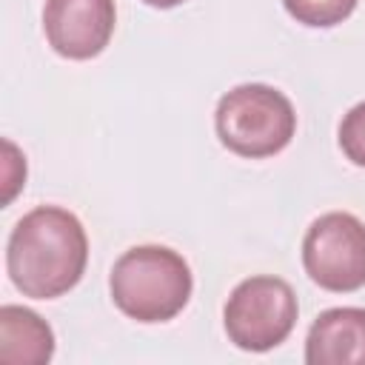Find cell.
I'll use <instances>...</instances> for the list:
<instances>
[{
    "mask_svg": "<svg viewBox=\"0 0 365 365\" xmlns=\"http://www.w3.org/2000/svg\"><path fill=\"white\" fill-rule=\"evenodd\" d=\"M339 148L342 154L365 168V103H356L339 123Z\"/></svg>",
    "mask_w": 365,
    "mask_h": 365,
    "instance_id": "obj_10",
    "label": "cell"
},
{
    "mask_svg": "<svg viewBox=\"0 0 365 365\" xmlns=\"http://www.w3.org/2000/svg\"><path fill=\"white\" fill-rule=\"evenodd\" d=\"M117 23L114 0H46L43 31L48 46L66 60L97 57Z\"/></svg>",
    "mask_w": 365,
    "mask_h": 365,
    "instance_id": "obj_6",
    "label": "cell"
},
{
    "mask_svg": "<svg viewBox=\"0 0 365 365\" xmlns=\"http://www.w3.org/2000/svg\"><path fill=\"white\" fill-rule=\"evenodd\" d=\"M143 3L151 6V9H174L180 3H185V0H143Z\"/></svg>",
    "mask_w": 365,
    "mask_h": 365,
    "instance_id": "obj_11",
    "label": "cell"
},
{
    "mask_svg": "<svg viewBox=\"0 0 365 365\" xmlns=\"http://www.w3.org/2000/svg\"><path fill=\"white\" fill-rule=\"evenodd\" d=\"M54 354V334L46 319L23 305L0 308V362L46 365Z\"/></svg>",
    "mask_w": 365,
    "mask_h": 365,
    "instance_id": "obj_8",
    "label": "cell"
},
{
    "mask_svg": "<svg viewBox=\"0 0 365 365\" xmlns=\"http://www.w3.org/2000/svg\"><path fill=\"white\" fill-rule=\"evenodd\" d=\"M308 365H365V308L322 311L305 339Z\"/></svg>",
    "mask_w": 365,
    "mask_h": 365,
    "instance_id": "obj_7",
    "label": "cell"
},
{
    "mask_svg": "<svg viewBox=\"0 0 365 365\" xmlns=\"http://www.w3.org/2000/svg\"><path fill=\"white\" fill-rule=\"evenodd\" d=\"M299 317L294 288L279 277H248L242 279L225 308L222 322L228 339L240 351L262 354L288 339Z\"/></svg>",
    "mask_w": 365,
    "mask_h": 365,
    "instance_id": "obj_4",
    "label": "cell"
},
{
    "mask_svg": "<svg viewBox=\"0 0 365 365\" xmlns=\"http://www.w3.org/2000/svg\"><path fill=\"white\" fill-rule=\"evenodd\" d=\"M86 262V228L60 205H37L9 234L6 271L23 297L54 299L68 294L83 279Z\"/></svg>",
    "mask_w": 365,
    "mask_h": 365,
    "instance_id": "obj_1",
    "label": "cell"
},
{
    "mask_svg": "<svg viewBox=\"0 0 365 365\" xmlns=\"http://www.w3.org/2000/svg\"><path fill=\"white\" fill-rule=\"evenodd\" d=\"M220 143L248 160L279 154L297 131L291 100L265 83H242L220 97L214 111Z\"/></svg>",
    "mask_w": 365,
    "mask_h": 365,
    "instance_id": "obj_3",
    "label": "cell"
},
{
    "mask_svg": "<svg viewBox=\"0 0 365 365\" xmlns=\"http://www.w3.org/2000/svg\"><path fill=\"white\" fill-rule=\"evenodd\" d=\"M108 288L125 317L137 322H168L188 305L194 277L174 248L137 245L114 262Z\"/></svg>",
    "mask_w": 365,
    "mask_h": 365,
    "instance_id": "obj_2",
    "label": "cell"
},
{
    "mask_svg": "<svg viewBox=\"0 0 365 365\" xmlns=\"http://www.w3.org/2000/svg\"><path fill=\"white\" fill-rule=\"evenodd\" d=\"M359 0H282L285 11L308 29H331L354 14Z\"/></svg>",
    "mask_w": 365,
    "mask_h": 365,
    "instance_id": "obj_9",
    "label": "cell"
},
{
    "mask_svg": "<svg viewBox=\"0 0 365 365\" xmlns=\"http://www.w3.org/2000/svg\"><path fill=\"white\" fill-rule=\"evenodd\" d=\"M302 265L325 291H359L365 285V222L348 211L317 217L302 240Z\"/></svg>",
    "mask_w": 365,
    "mask_h": 365,
    "instance_id": "obj_5",
    "label": "cell"
}]
</instances>
